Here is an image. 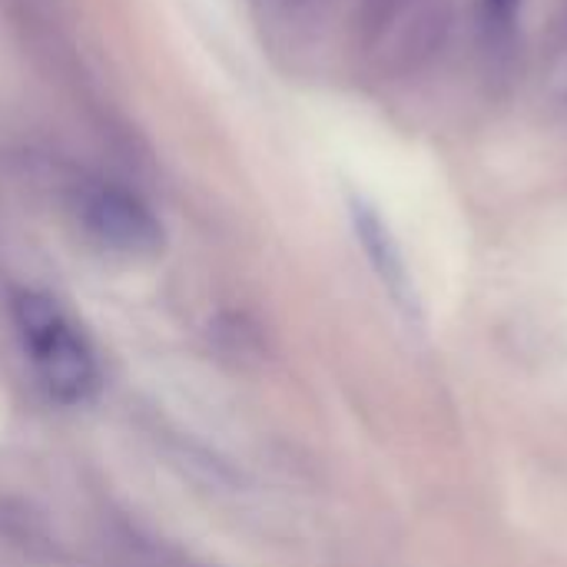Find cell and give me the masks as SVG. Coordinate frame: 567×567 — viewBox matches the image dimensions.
I'll return each mask as SVG.
<instances>
[{"mask_svg": "<svg viewBox=\"0 0 567 567\" xmlns=\"http://www.w3.org/2000/svg\"><path fill=\"white\" fill-rule=\"evenodd\" d=\"M23 355L47 392L60 405H83L100 389L96 355L83 329L63 312L56 299L40 289H20L10 306Z\"/></svg>", "mask_w": 567, "mask_h": 567, "instance_id": "6da1fadb", "label": "cell"}, {"mask_svg": "<svg viewBox=\"0 0 567 567\" xmlns=\"http://www.w3.org/2000/svg\"><path fill=\"white\" fill-rule=\"evenodd\" d=\"M73 216L83 236L116 259H153L163 252V223L156 213L120 183H83L73 193Z\"/></svg>", "mask_w": 567, "mask_h": 567, "instance_id": "7a4b0ae2", "label": "cell"}, {"mask_svg": "<svg viewBox=\"0 0 567 567\" xmlns=\"http://www.w3.org/2000/svg\"><path fill=\"white\" fill-rule=\"evenodd\" d=\"M349 219H352V229H355V239L369 259V266L375 269L382 289L389 292V299L395 302V309L402 312V319L409 326H422L425 316H422V299L415 292V282L409 276V266H405V256L389 229V223L382 219V213L362 199V196H349Z\"/></svg>", "mask_w": 567, "mask_h": 567, "instance_id": "3957f363", "label": "cell"}, {"mask_svg": "<svg viewBox=\"0 0 567 567\" xmlns=\"http://www.w3.org/2000/svg\"><path fill=\"white\" fill-rule=\"evenodd\" d=\"M485 10H488V17H495V20H508V17L518 10V0H485Z\"/></svg>", "mask_w": 567, "mask_h": 567, "instance_id": "277c9868", "label": "cell"}]
</instances>
